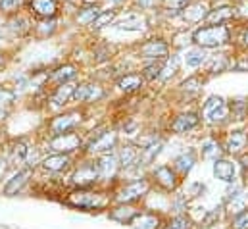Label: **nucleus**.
Listing matches in <instances>:
<instances>
[{
	"label": "nucleus",
	"mask_w": 248,
	"mask_h": 229,
	"mask_svg": "<svg viewBox=\"0 0 248 229\" xmlns=\"http://www.w3.org/2000/svg\"><path fill=\"white\" fill-rule=\"evenodd\" d=\"M192 41L196 47H202V49L223 47L229 41V27L225 23H212V25L198 27L192 35Z\"/></svg>",
	"instance_id": "nucleus-1"
},
{
	"label": "nucleus",
	"mask_w": 248,
	"mask_h": 229,
	"mask_svg": "<svg viewBox=\"0 0 248 229\" xmlns=\"http://www.w3.org/2000/svg\"><path fill=\"white\" fill-rule=\"evenodd\" d=\"M202 115L208 123L216 125V123H223L229 115V106L225 102L223 97H210L206 102H204V110H202Z\"/></svg>",
	"instance_id": "nucleus-2"
},
{
	"label": "nucleus",
	"mask_w": 248,
	"mask_h": 229,
	"mask_svg": "<svg viewBox=\"0 0 248 229\" xmlns=\"http://www.w3.org/2000/svg\"><path fill=\"white\" fill-rule=\"evenodd\" d=\"M67 204H71L75 208L93 210V208H102L106 204V198L100 193H91L87 189H79V191H73L67 196Z\"/></svg>",
	"instance_id": "nucleus-3"
},
{
	"label": "nucleus",
	"mask_w": 248,
	"mask_h": 229,
	"mask_svg": "<svg viewBox=\"0 0 248 229\" xmlns=\"http://www.w3.org/2000/svg\"><path fill=\"white\" fill-rule=\"evenodd\" d=\"M148 191H150V183L146 179H135L120 189V193L116 195V200L120 204H129V202L140 200Z\"/></svg>",
	"instance_id": "nucleus-4"
},
{
	"label": "nucleus",
	"mask_w": 248,
	"mask_h": 229,
	"mask_svg": "<svg viewBox=\"0 0 248 229\" xmlns=\"http://www.w3.org/2000/svg\"><path fill=\"white\" fill-rule=\"evenodd\" d=\"M98 179H100V172H98V164H94V162H87V164L79 166L75 170V173L71 175L73 185L79 187V189H89Z\"/></svg>",
	"instance_id": "nucleus-5"
},
{
	"label": "nucleus",
	"mask_w": 248,
	"mask_h": 229,
	"mask_svg": "<svg viewBox=\"0 0 248 229\" xmlns=\"http://www.w3.org/2000/svg\"><path fill=\"white\" fill-rule=\"evenodd\" d=\"M79 147H81V139H79V135L73 133V131L54 135V139L50 141V150L62 152V154H69V152L77 150Z\"/></svg>",
	"instance_id": "nucleus-6"
},
{
	"label": "nucleus",
	"mask_w": 248,
	"mask_h": 229,
	"mask_svg": "<svg viewBox=\"0 0 248 229\" xmlns=\"http://www.w3.org/2000/svg\"><path fill=\"white\" fill-rule=\"evenodd\" d=\"M31 14L41 19H52L60 10V0H27Z\"/></svg>",
	"instance_id": "nucleus-7"
},
{
	"label": "nucleus",
	"mask_w": 248,
	"mask_h": 229,
	"mask_svg": "<svg viewBox=\"0 0 248 229\" xmlns=\"http://www.w3.org/2000/svg\"><path fill=\"white\" fill-rule=\"evenodd\" d=\"M116 143H118V135L114 133V131H104V133H98L91 143H89V152L91 154H100V152H104V154H108L114 147H116Z\"/></svg>",
	"instance_id": "nucleus-8"
},
{
	"label": "nucleus",
	"mask_w": 248,
	"mask_h": 229,
	"mask_svg": "<svg viewBox=\"0 0 248 229\" xmlns=\"http://www.w3.org/2000/svg\"><path fill=\"white\" fill-rule=\"evenodd\" d=\"M140 54L142 58H150V60H166L170 54V45L162 39H152L140 47Z\"/></svg>",
	"instance_id": "nucleus-9"
},
{
	"label": "nucleus",
	"mask_w": 248,
	"mask_h": 229,
	"mask_svg": "<svg viewBox=\"0 0 248 229\" xmlns=\"http://www.w3.org/2000/svg\"><path fill=\"white\" fill-rule=\"evenodd\" d=\"M79 121H81V114H77V112L58 115V117H54V119L50 121V131H52L54 135L69 133V131H73V129L79 125Z\"/></svg>",
	"instance_id": "nucleus-10"
},
{
	"label": "nucleus",
	"mask_w": 248,
	"mask_h": 229,
	"mask_svg": "<svg viewBox=\"0 0 248 229\" xmlns=\"http://www.w3.org/2000/svg\"><path fill=\"white\" fill-rule=\"evenodd\" d=\"M154 179H156V183H158L160 187H164L166 191H173V189L177 187V183H179L177 172H175V168H171V166H158V168L154 170Z\"/></svg>",
	"instance_id": "nucleus-11"
},
{
	"label": "nucleus",
	"mask_w": 248,
	"mask_h": 229,
	"mask_svg": "<svg viewBox=\"0 0 248 229\" xmlns=\"http://www.w3.org/2000/svg\"><path fill=\"white\" fill-rule=\"evenodd\" d=\"M208 12H210V6L202 0H198V2H190L185 10H181V16L188 23H198V21L206 19Z\"/></svg>",
	"instance_id": "nucleus-12"
},
{
	"label": "nucleus",
	"mask_w": 248,
	"mask_h": 229,
	"mask_svg": "<svg viewBox=\"0 0 248 229\" xmlns=\"http://www.w3.org/2000/svg\"><path fill=\"white\" fill-rule=\"evenodd\" d=\"M122 168V164H120V158L118 156H114V154H104L100 160H98V172H100V179H106V181H110L112 177H116V173L118 170Z\"/></svg>",
	"instance_id": "nucleus-13"
},
{
	"label": "nucleus",
	"mask_w": 248,
	"mask_h": 229,
	"mask_svg": "<svg viewBox=\"0 0 248 229\" xmlns=\"http://www.w3.org/2000/svg\"><path fill=\"white\" fill-rule=\"evenodd\" d=\"M29 177H31V168H29V166H27L25 170H21V172L14 173V175L8 179V183L4 185V195L12 196V195L19 193V191L25 187V183L29 181Z\"/></svg>",
	"instance_id": "nucleus-14"
},
{
	"label": "nucleus",
	"mask_w": 248,
	"mask_h": 229,
	"mask_svg": "<svg viewBox=\"0 0 248 229\" xmlns=\"http://www.w3.org/2000/svg\"><path fill=\"white\" fill-rule=\"evenodd\" d=\"M102 89L98 85H79L73 93V98L75 102H93V100H98L102 97Z\"/></svg>",
	"instance_id": "nucleus-15"
},
{
	"label": "nucleus",
	"mask_w": 248,
	"mask_h": 229,
	"mask_svg": "<svg viewBox=\"0 0 248 229\" xmlns=\"http://www.w3.org/2000/svg\"><path fill=\"white\" fill-rule=\"evenodd\" d=\"M69 164H71L69 154H62V152H54V154H50L48 158L43 160V168H45L46 172H54V173L67 170Z\"/></svg>",
	"instance_id": "nucleus-16"
},
{
	"label": "nucleus",
	"mask_w": 248,
	"mask_h": 229,
	"mask_svg": "<svg viewBox=\"0 0 248 229\" xmlns=\"http://www.w3.org/2000/svg\"><path fill=\"white\" fill-rule=\"evenodd\" d=\"M214 175L223 183H233L235 181V164L225 158L214 160Z\"/></svg>",
	"instance_id": "nucleus-17"
},
{
	"label": "nucleus",
	"mask_w": 248,
	"mask_h": 229,
	"mask_svg": "<svg viewBox=\"0 0 248 229\" xmlns=\"http://www.w3.org/2000/svg\"><path fill=\"white\" fill-rule=\"evenodd\" d=\"M237 16V8L235 6H217L212 8L206 16V21L210 23H227Z\"/></svg>",
	"instance_id": "nucleus-18"
},
{
	"label": "nucleus",
	"mask_w": 248,
	"mask_h": 229,
	"mask_svg": "<svg viewBox=\"0 0 248 229\" xmlns=\"http://www.w3.org/2000/svg\"><path fill=\"white\" fill-rule=\"evenodd\" d=\"M198 121H200V117L196 114H192V112L181 114L171 121V131L173 133H188L190 129H194L198 125Z\"/></svg>",
	"instance_id": "nucleus-19"
},
{
	"label": "nucleus",
	"mask_w": 248,
	"mask_h": 229,
	"mask_svg": "<svg viewBox=\"0 0 248 229\" xmlns=\"http://www.w3.org/2000/svg\"><path fill=\"white\" fill-rule=\"evenodd\" d=\"M247 143H248V135L245 131H233V133L227 137L225 150L231 152V154H241L243 148H247Z\"/></svg>",
	"instance_id": "nucleus-20"
},
{
	"label": "nucleus",
	"mask_w": 248,
	"mask_h": 229,
	"mask_svg": "<svg viewBox=\"0 0 248 229\" xmlns=\"http://www.w3.org/2000/svg\"><path fill=\"white\" fill-rule=\"evenodd\" d=\"M144 85V75L139 73H127L122 79H118V87L124 93H135Z\"/></svg>",
	"instance_id": "nucleus-21"
},
{
	"label": "nucleus",
	"mask_w": 248,
	"mask_h": 229,
	"mask_svg": "<svg viewBox=\"0 0 248 229\" xmlns=\"http://www.w3.org/2000/svg\"><path fill=\"white\" fill-rule=\"evenodd\" d=\"M131 226L135 229H158L160 218L148 212H137V216L131 220Z\"/></svg>",
	"instance_id": "nucleus-22"
},
{
	"label": "nucleus",
	"mask_w": 248,
	"mask_h": 229,
	"mask_svg": "<svg viewBox=\"0 0 248 229\" xmlns=\"http://www.w3.org/2000/svg\"><path fill=\"white\" fill-rule=\"evenodd\" d=\"M229 67H231V62H229V58L225 56V54H212L206 60V71L212 73V75L221 73V71H225Z\"/></svg>",
	"instance_id": "nucleus-23"
},
{
	"label": "nucleus",
	"mask_w": 248,
	"mask_h": 229,
	"mask_svg": "<svg viewBox=\"0 0 248 229\" xmlns=\"http://www.w3.org/2000/svg\"><path fill=\"white\" fill-rule=\"evenodd\" d=\"M194 164H196V154H194V150H186L183 154H179L175 160H173V168H175V172L186 173L190 172L192 168H194Z\"/></svg>",
	"instance_id": "nucleus-24"
},
{
	"label": "nucleus",
	"mask_w": 248,
	"mask_h": 229,
	"mask_svg": "<svg viewBox=\"0 0 248 229\" xmlns=\"http://www.w3.org/2000/svg\"><path fill=\"white\" fill-rule=\"evenodd\" d=\"M75 89H77V85H73V83H62V85H58L56 93L52 95V102H54V106H63L67 100H71Z\"/></svg>",
	"instance_id": "nucleus-25"
},
{
	"label": "nucleus",
	"mask_w": 248,
	"mask_h": 229,
	"mask_svg": "<svg viewBox=\"0 0 248 229\" xmlns=\"http://www.w3.org/2000/svg\"><path fill=\"white\" fill-rule=\"evenodd\" d=\"M118 158H120V164H122V168H131L133 164H139V158H140V150H139L137 147H133V145H127V147H124V148L120 150Z\"/></svg>",
	"instance_id": "nucleus-26"
},
{
	"label": "nucleus",
	"mask_w": 248,
	"mask_h": 229,
	"mask_svg": "<svg viewBox=\"0 0 248 229\" xmlns=\"http://www.w3.org/2000/svg\"><path fill=\"white\" fill-rule=\"evenodd\" d=\"M208 60V54H206V49H202V47H194V49H190V50H186L185 54V64L186 67H200L204 62Z\"/></svg>",
	"instance_id": "nucleus-27"
},
{
	"label": "nucleus",
	"mask_w": 248,
	"mask_h": 229,
	"mask_svg": "<svg viewBox=\"0 0 248 229\" xmlns=\"http://www.w3.org/2000/svg\"><path fill=\"white\" fill-rule=\"evenodd\" d=\"M75 75H77L75 67L67 64V65H60L58 69H54V71H52V75H50V81H54V83L62 85V83H69V81H71Z\"/></svg>",
	"instance_id": "nucleus-28"
},
{
	"label": "nucleus",
	"mask_w": 248,
	"mask_h": 229,
	"mask_svg": "<svg viewBox=\"0 0 248 229\" xmlns=\"http://www.w3.org/2000/svg\"><path fill=\"white\" fill-rule=\"evenodd\" d=\"M137 216V210L133 208V206H129V204H120L116 210H112L110 212V218L112 220H118V222H122V224H131V220Z\"/></svg>",
	"instance_id": "nucleus-29"
},
{
	"label": "nucleus",
	"mask_w": 248,
	"mask_h": 229,
	"mask_svg": "<svg viewBox=\"0 0 248 229\" xmlns=\"http://www.w3.org/2000/svg\"><path fill=\"white\" fill-rule=\"evenodd\" d=\"M221 154H223V148H221V145L217 141H214V139L204 141V145H202V158L217 160V158H221Z\"/></svg>",
	"instance_id": "nucleus-30"
},
{
	"label": "nucleus",
	"mask_w": 248,
	"mask_h": 229,
	"mask_svg": "<svg viewBox=\"0 0 248 229\" xmlns=\"http://www.w3.org/2000/svg\"><path fill=\"white\" fill-rule=\"evenodd\" d=\"M160 150H162V143H152V145L144 147V148L140 150V158H139V164H142V166H148V164H152V162L156 160V156L160 154Z\"/></svg>",
	"instance_id": "nucleus-31"
},
{
	"label": "nucleus",
	"mask_w": 248,
	"mask_h": 229,
	"mask_svg": "<svg viewBox=\"0 0 248 229\" xmlns=\"http://www.w3.org/2000/svg\"><path fill=\"white\" fill-rule=\"evenodd\" d=\"M98 14H100V8H98L96 4H87V8H83V10L77 14V21H79L81 25H91V23L96 19Z\"/></svg>",
	"instance_id": "nucleus-32"
},
{
	"label": "nucleus",
	"mask_w": 248,
	"mask_h": 229,
	"mask_svg": "<svg viewBox=\"0 0 248 229\" xmlns=\"http://www.w3.org/2000/svg\"><path fill=\"white\" fill-rule=\"evenodd\" d=\"M116 27L122 29V31H140V29H142V19H140L139 16L131 14V16L125 17L124 21L116 23Z\"/></svg>",
	"instance_id": "nucleus-33"
},
{
	"label": "nucleus",
	"mask_w": 248,
	"mask_h": 229,
	"mask_svg": "<svg viewBox=\"0 0 248 229\" xmlns=\"http://www.w3.org/2000/svg\"><path fill=\"white\" fill-rule=\"evenodd\" d=\"M179 69V58L177 56H171V58H166V64L162 65V73H160V79L166 81L170 77H173Z\"/></svg>",
	"instance_id": "nucleus-34"
},
{
	"label": "nucleus",
	"mask_w": 248,
	"mask_h": 229,
	"mask_svg": "<svg viewBox=\"0 0 248 229\" xmlns=\"http://www.w3.org/2000/svg\"><path fill=\"white\" fill-rule=\"evenodd\" d=\"M114 19H116V10H106V12H100V14L96 16V19H94L91 25H93L94 29H102V27L110 25Z\"/></svg>",
	"instance_id": "nucleus-35"
},
{
	"label": "nucleus",
	"mask_w": 248,
	"mask_h": 229,
	"mask_svg": "<svg viewBox=\"0 0 248 229\" xmlns=\"http://www.w3.org/2000/svg\"><path fill=\"white\" fill-rule=\"evenodd\" d=\"M8 27H10V31L16 33V35H23V33L29 29V25H27V21H25L23 17H14V19H10Z\"/></svg>",
	"instance_id": "nucleus-36"
},
{
	"label": "nucleus",
	"mask_w": 248,
	"mask_h": 229,
	"mask_svg": "<svg viewBox=\"0 0 248 229\" xmlns=\"http://www.w3.org/2000/svg\"><path fill=\"white\" fill-rule=\"evenodd\" d=\"M162 62H156L154 60V64H150V65H146L144 67V79H160V73H162Z\"/></svg>",
	"instance_id": "nucleus-37"
},
{
	"label": "nucleus",
	"mask_w": 248,
	"mask_h": 229,
	"mask_svg": "<svg viewBox=\"0 0 248 229\" xmlns=\"http://www.w3.org/2000/svg\"><path fill=\"white\" fill-rule=\"evenodd\" d=\"M21 4H23V0H0V12H4V14H16Z\"/></svg>",
	"instance_id": "nucleus-38"
},
{
	"label": "nucleus",
	"mask_w": 248,
	"mask_h": 229,
	"mask_svg": "<svg viewBox=\"0 0 248 229\" xmlns=\"http://www.w3.org/2000/svg\"><path fill=\"white\" fill-rule=\"evenodd\" d=\"M231 228L248 229V208L243 210V212H239V214H235V218H233V222H231Z\"/></svg>",
	"instance_id": "nucleus-39"
},
{
	"label": "nucleus",
	"mask_w": 248,
	"mask_h": 229,
	"mask_svg": "<svg viewBox=\"0 0 248 229\" xmlns=\"http://www.w3.org/2000/svg\"><path fill=\"white\" fill-rule=\"evenodd\" d=\"M164 229H190V220L186 216H175Z\"/></svg>",
	"instance_id": "nucleus-40"
},
{
	"label": "nucleus",
	"mask_w": 248,
	"mask_h": 229,
	"mask_svg": "<svg viewBox=\"0 0 248 229\" xmlns=\"http://www.w3.org/2000/svg\"><path fill=\"white\" fill-rule=\"evenodd\" d=\"M190 2H192V0H164L162 4H164V8H166V10H175V12H181V10H185Z\"/></svg>",
	"instance_id": "nucleus-41"
},
{
	"label": "nucleus",
	"mask_w": 248,
	"mask_h": 229,
	"mask_svg": "<svg viewBox=\"0 0 248 229\" xmlns=\"http://www.w3.org/2000/svg\"><path fill=\"white\" fill-rule=\"evenodd\" d=\"M181 87L185 89V91H198L200 87H202V79L198 77V75H194V77H188L186 81L181 83Z\"/></svg>",
	"instance_id": "nucleus-42"
},
{
	"label": "nucleus",
	"mask_w": 248,
	"mask_h": 229,
	"mask_svg": "<svg viewBox=\"0 0 248 229\" xmlns=\"http://www.w3.org/2000/svg\"><path fill=\"white\" fill-rule=\"evenodd\" d=\"M16 98V93L14 91H8V89H0V108L4 106H10Z\"/></svg>",
	"instance_id": "nucleus-43"
},
{
	"label": "nucleus",
	"mask_w": 248,
	"mask_h": 229,
	"mask_svg": "<svg viewBox=\"0 0 248 229\" xmlns=\"http://www.w3.org/2000/svg\"><path fill=\"white\" fill-rule=\"evenodd\" d=\"M231 69H235V71H248V58H241L237 64H231Z\"/></svg>",
	"instance_id": "nucleus-44"
},
{
	"label": "nucleus",
	"mask_w": 248,
	"mask_h": 229,
	"mask_svg": "<svg viewBox=\"0 0 248 229\" xmlns=\"http://www.w3.org/2000/svg\"><path fill=\"white\" fill-rule=\"evenodd\" d=\"M160 2H164V0H137V4H139L140 8H144V10H150V8L158 6Z\"/></svg>",
	"instance_id": "nucleus-45"
},
{
	"label": "nucleus",
	"mask_w": 248,
	"mask_h": 229,
	"mask_svg": "<svg viewBox=\"0 0 248 229\" xmlns=\"http://www.w3.org/2000/svg\"><path fill=\"white\" fill-rule=\"evenodd\" d=\"M241 43H243L245 49H248V27H247V31L243 33V37H241Z\"/></svg>",
	"instance_id": "nucleus-46"
},
{
	"label": "nucleus",
	"mask_w": 248,
	"mask_h": 229,
	"mask_svg": "<svg viewBox=\"0 0 248 229\" xmlns=\"http://www.w3.org/2000/svg\"><path fill=\"white\" fill-rule=\"evenodd\" d=\"M241 164H243V168L247 170L248 168V154H243V156H241Z\"/></svg>",
	"instance_id": "nucleus-47"
},
{
	"label": "nucleus",
	"mask_w": 248,
	"mask_h": 229,
	"mask_svg": "<svg viewBox=\"0 0 248 229\" xmlns=\"http://www.w3.org/2000/svg\"><path fill=\"white\" fill-rule=\"evenodd\" d=\"M85 4H94V2H100V0H83Z\"/></svg>",
	"instance_id": "nucleus-48"
},
{
	"label": "nucleus",
	"mask_w": 248,
	"mask_h": 229,
	"mask_svg": "<svg viewBox=\"0 0 248 229\" xmlns=\"http://www.w3.org/2000/svg\"><path fill=\"white\" fill-rule=\"evenodd\" d=\"M4 115H6V112H4L2 108H0V119H4Z\"/></svg>",
	"instance_id": "nucleus-49"
},
{
	"label": "nucleus",
	"mask_w": 248,
	"mask_h": 229,
	"mask_svg": "<svg viewBox=\"0 0 248 229\" xmlns=\"http://www.w3.org/2000/svg\"><path fill=\"white\" fill-rule=\"evenodd\" d=\"M2 65H4V56L0 54V67H2Z\"/></svg>",
	"instance_id": "nucleus-50"
},
{
	"label": "nucleus",
	"mask_w": 248,
	"mask_h": 229,
	"mask_svg": "<svg viewBox=\"0 0 248 229\" xmlns=\"http://www.w3.org/2000/svg\"><path fill=\"white\" fill-rule=\"evenodd\" d=\"M125 0H114V4H124Z\"/></svg>",
	"instance_id": "nucleus-51"
}]
</instances>
